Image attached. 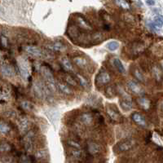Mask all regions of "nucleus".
Returning <instances> with one entry per match:
<instances>
[{
    "label": "nucleus",
    "instance_id": "nucleus-20",
    "mask_svg": "<svg viewBox=\"0 0 163 163\" xmlns=\"http://www.w3.org/2000/svg\"><path fill=\"white\" fill-rule=\"evenodd\" d=\"M19 69H20V73H21V77L24 79H26L29 76V70H28L27 67L25 66L24 63H21V64H19Z\"/></svg>",
    "mask_w": 163,
    "mask_h": 163
},
{
    "label": "nucleus",
    "instance_id": "nucleus-23",
    "mask_svg": "<svg viewBox=\"0 0 163 163\" xmlns=\"http://www.w3.org/2000/svg\"><path fill=\"white\" fill-rule=\"evenodd\" d=\"M12 149H13V147L8 143H6V142L0 143V153H7Z\"/></svg>",
    "mask_w": 163,
    "mask_h": 163
},
{
    "label": "nucleus",
    "instance_id": "nucleus-30",
    "mask_svg": "<svg viewBox=\"0 0 163 163\" xmlns=\"http://www.w3.org/2000/svg\"><path fill=\"white\" fill-rule=\"evenodd\" d=\"M67 145L69 146H70L72 148H75V149H80L81 145L77 141H74V140H68L67 141Z\"/></svg>",
    "mask_w": 163,
    "mask_h": 163
},
{
    "label": "nucleus",
    "instance_id": "nucleus-2",
    "mask_svg": "<svg viewBox=\"0 0 163 163\" xmlns=\"http://www.w3.org/2000/svg\"><path fill=\"white\" fill-rule=\"evenodd\" d=\"M136 145V140L134 139H127L123 141L118 143L116 148L118 152H126L132 148Z\"/></svg>",
    "mask_w": 163,
    "mask_h": 163
},
{
    "label": "nucleus",
    "instance_id": "nucleus-32",
    "mask_svg": "<svg viewBox=\"0 0 163 163\" xmlns=\"http://www.w3.org/2000/svg\"><path fill=\"white\" fill-rule=\"evenodd\" d=\"M0 46L3 47V48H7L8 46V40L6 37L4 36H1L0 37Z\"/></svg>",
    "mask_w": 163,
    "mask_h": 163
},
{
    "label": "nucleus",
    "instance_id": "nucleus-9",
    "mask_svg": "<svg viewBox=\"0 0 163 163\" xmlns=\"http://www.w3.org/2000/svg\"><path fill=\"white\" fill-rule=\"evenodd\" d=\"M86 148H87V152L91 155L97 154L100 151V146L98 144L95 143V142H90V143H88Z\"/></svg>",
    "mask_w": 163,
    "mask_h": 163
},
{
    "label": "nucleus",
    "instance_id": "nucleus-25",
    "mask_svg": "<svg viewBox=\"0 0 163 163\" xmlns=\"http://www.w3.org/2000/svg\"><path fill=\"white\" fill-rule=\"evenodd\" d=\"M77 77L81 86H83V87H88V86H89V83H88V81L86 79V77H83V75H81V74H77Z\"/></svg>",
    "mask_w": 163,
    "mask_h": 163
},
{
    "label": "nucleus",
    "instance_id": "nucleus-17",
    "mask_svg": "<svg viewBox=\"0 0 163 163\" xmlns=\"http://www.w3.org/2000/svg\"><path fill=\"white\" fill-rule=\"evenodd\" d=\"M120 105L125 111H129L133 108L132 102L131 100H121Z\"/></svg>",
    "mask_w": 163,
    "mask_h": 163
},
{
    "label": "nucleus",
    "instance_id": "nucleus-16",
    "mask_svg": "<svg viewBox=\"0 0 163 163\" xmlns=\"http://www.w3.org/2000/svg\"><path fill=\"white\" fill-rule=\"evenodd\" d=\"M77 21L79 26L83 28V29H84V30H90L92 29V27L91 26V25L88 23V21L83 18V16H77Z\"/></svg>",
    "mask_w": 163,
    "mask_h": 163
},
{
    "label": "nucleus",
    "instance_id": "nucleus-24",
    "mask_svg": "<svg viewBox=\"0 0 163 163\" xmlns=\"http://www.w3.org/2000/svg\"><path fill=\"white\" fill-rule=\"evenodd\" d=\"M106 47L111 52H114V51H116L119 47V43L116 42V41H111V42L107 43Z\"/></svg>",
    "mask_w": 163,
    "mask_h": 163
},
{
    "label": "nucleus",
    "instance_id": "nucleus-1",
    "mask_svg": "<svg viewBox=\"0 0 163 163\" xmlns=\"http://www.w3.org/2000/svg\"><path fill=\"white\" fill-rule=\"evenodd\" d=\"M41 73L43 74V77L46 79V86L51 91H55L56 90V83H55V78L53 76L52 69L48 66H43L41 68Z\"/></svg>",
    "mask_w": 163,
    "mask_h": 163
},
{
    "label": "nucleus",
    "instance_id": "nucleus-28",
    "mask_svg": "<svg viewBox=\"0 0 163 163\" xmlns=\"http://www.w3.org/2000/svg\"><path fill=\"white\" fill-rule=\"evenodd\" d=\"M65 81H66L67 84L71 85V86H77V83L75 81V79L72 76L69 75V74L65 75Z\"/></svg>",
    "mask_w": 163,
    "mask_h": 163
},
{
    "label": "nucleus",
    "instance_id": "nucleus-38",
    "mask_svg": "<svg viewBox=\"0 0 163 163\" xmlns=\"http://www.w3.org/2000/svg\"><path fill=\"white\" fill-rule=\"evenodd\" d=\"M146 3L148 4V6H153L155 5V1H153V0H148V1H146Z\"/></svg>",
    "mask_w": 163,
    "mask_h": 163
},
{
    "label": "nucleus",
    "instance_id": "nucleus-21",
    "mask_svg": "<svg viewBox=\"0 0 163 163\" xmlns=\"http://www.w3.org/2000/svg\"><path fill=\"white\" fill-rule=\"evenodd\" d=\"M10 126H8V124L5 122L4 121L0 119V133H3V134H7L10 132Z\"/></svg>",
    "mask_w": 163,
    "mask_h": 163
},
{
    "label": "nucleus",
    "instance_id": "nucleus-29",
    "mask_svg": "<svg viewBox=\"0 0 163 163\" xmlns=\"http://www.w3.org/2000/svg\"><path fill=\"white\" fill-rule=\"evenodd\" d=\"M133 73H134L135 77H136V78H137V79L139 81V82H142V83H143V82L145 81V77H144V75L142 74L141 72L139 70V69H135Z\"/></svg>",
    "mask_w": 163,
    "mask_h": 163
},
{
    "label": "nucleus",
    "instance_id": "nucleus-37",
    "mask_svg": "<svg viewBox=\"0 0 163 163\" xmlns=\"http://www.w3.org/2000/svg\"><path fill=\"white\" fill-rule=\"evenodd\" d=\"M106 93H107V95L108 93H110L109 96H113V95H114V90L112 89V86H108L107 90H106Z\"/></svg>",
    "mask_w": 163,
    "mask_h": 163
},
{
    "label": "nucleus",
    "instance_id": "nucleus-18",
    "mask_svg": "<svg viewBox=\"0 0 163 163\" xmlns=\"http://www.w3.org/2000/svg\"><path fill=\"white\" fill-rule=\"evenodd\" d=\"M21 107L24 110L26 111H32L34 109V104L29 100H24V101L21 102Z\"/></svg>",
    "mask_w": 163,
    "mask_h": 163
},
{
    "label": "nucleus",
    "instance_id": "nucleus-39",
    "mask_svg": "<svg viewBox=\"0 0 163 163\" xmlns=\"http://www.w3.org/2000/svg\"><path fill=\"white\" fill-rule=\"evenodd\" d=\"M110 29V27H108V25H105V30H108Z\"/></svg>",
    "mask_w": 163,
    "mask_h": 163
},
{
    "label": "nucleus",
    "instance_id": "nucleus-40",
    "mask_svg": "<svg viewBox=\"0 0 163 163\" xmlns=\"http://www.w3.org/2000/svg\"><path fill=\"white\" fill-rule=\"evenodd\" d=\"M69 163H77V162H69Z\"/></svg>",
    "mask_w": 163,
    "mask_h": 163
},
{
    "label": "nucleus",
    "instance_id": "nucleus-5",
    "mask_svg": "<svg viewBox=\"0 0 163 163\" xmlns=\"http://www.w3.org/2000/svg\"><path fill=\"white\" fill-rule=\"evenodd\" d=\"M25 51L29 55H32L34 57H42L43 56V51L38 47L34 46H28L25 47Z\"/></svg>",
    "mask_w": 163,
    "mask_h": 163
},
{
    "label": "nucleus",
    "instance_id": "nucleus-3",
    "mask_svg": "<svg viewBox=\"0 0 163 163\" xmlns=\"http://www.w3.org/2000/svg\"><path fill=\"white\" fill-rule=\"evenodd\" d=\"M111 77L109 74L106 70H101L99 72V74L95 78V83L99 85H105L110 82Z\"/></svg>",
    "mask_w": 163,
    "mask_h": 163
},
{
    "label": "nucleus",
    "instance_id": "nucleus-26",
    "mask_svg": "<svg viewBox=\"0 0 163 163\" xmlns=\"http://www.w3.org/2000/svg\"><path fill=\"white\" fill-rule=\"evenodd\" d=\"M20 162L21 163H34V157L29 155H22L20 158Z\"/></svg>",
    "mask_w": 163,
    "mask_h": 163
},
{
    "label": "nucleus",
    "instance_id": "nucleus-19",
    "mask_svg": "<svg viewBox=\"0 0 163 163\" xmlns=\"http://www.w3.org/2000/svg\"><path fill=\"white\" fill-rule=\"evenodd\" d=\"M74 62L77 66H79L81 68H84L87 65V60L86 59L83 58V57H79V56L74 58Z\"/></svg>",
    "mask_w": 163,
    "mask_h": 163
},
{
    "label": "nucleus",
    "instance_id": "nucleus-6",
    "mask_svg": "<svg viewBox=\"0 0 163 163\" xmlns=\"http://www.w3.org/2000/svg\"><path fill=\"white\" fill-rule=\"evenodd\" d=\"M131 119H132L136 124H138L139 126H144V127H146L147 126V122H146V120L144 117V116L140 114L139 113H133L132 115H131Z\"/></svg>",
    "mask_w": 163,
    "mask_h": 163
},
{
    "label": "nucleus",
    "instance_id": "nucleus-10",
    "mask_svg": "<svg viewBox=\"0 0 163 163\" xmlns=\"http://www.w3.org/2000/svg\"><path fill=\"white\" fill-rule=\"evenodd\" d=\"M80 121L85 125H91L93 122L92 114L90 113H84L80 116Z\"/></svg>",
    "mask_w": 163,
    "mask_h": 163
},
{
    "label": "nucleus",
    "instance_id": "nucleus-7",
    "mask_svg": "<svg viewBox=\"0 0 163 163\" xmlns=\"http://www.w3.org/2000/svg\"><path fill=\"white\" fill-rule=\"evenodd\" d=\"M127 85H128V87H129V89L132 91L134 94H136V95H143L144 94V90L142 88L141 86H139V84L136 83V82H134V81H130L127 83Z\"/></svg>",
    "mask_w": 163,
    "mask_h": 163
},
{
    "label": "nucleus",
    "instance_id": "nucleus-35",
    "mask_svg": "<svg viewBox=\"0 0 163 163\" xmlns=\"http://www.w3.org/2000/svg\"><path fill=\"white\" fill-rule=\"evenodd\" d=\"M71 153L73 155V157H74L75 158H80L82 157V152L79 149H75V150H73L71 152Z\"/></svg>",
    "mask_w": 163,
    "mask_h": 163
},
{
    "label": "nucleus",
    "instance_id": "nucleus-4",
    "mask_svg": "<svg viewBox=\"0 0 163 163\" xmlns=\"http://www.w3.org/2000/svg\"><path fill=\"white\" fill-rule=\"evenodd\" d=\"M33 137H34V134L32 131H30L26 134L25 138L23 139L24 147L25 150L28 152H31L33 150Z\"/></svg>",
    "mask_w": 163,
    "mask_h": 163
},
{
    "label": "nucleus",
    "instance_id": "nucleus-36",
    "mask_svg": "<svg viewBox=\"0 0 163 163\" xmlns=\"http://www.w3.org/2000/svg\"><path fill=\"white\" fill-rule=\"evenodd\" d=\"M148 26L149 27V29H150L151 30H153V31H158V28L156 26V25H154L153 24V21H149L148 23Z\"/></svg>",
    "mask_w": 163,
    "mask_h": 163
},
{
    "label": "nucleus",
    "instance_id": "nucleus-34",
    "mask_svg": "<svg viewBox=\"0 0 163 163\" xmlns=\"http://www.w3.org/2000/svg\"><path fill=\"white\" fill-rule=\"evenodd\" d=\"M102 38H103V35L100 32H97V33L92 34V36H91V39L93 41H96V42L101 41Z\"/></svg>",
    "mask_w": 163,
    "mask_h": 163
},
{
    "label": "nucleus",
    "instance_id": "nucleus-14",
    "mask_svg": "<svg viewBox=\"0 0 163 163\" xmlns=\"http://www.w3.org/2000/svg\"><path fill=\"white\" fill-rule=\"evenodd\" d=\"M113 65H114V67L117 69V70L121 73V74H125L126 69L123 66L122 63L118 58H114L113 59Z\"/></svg>",
    "mask_w": 163,
    "mask_h": 163
},
{
    "label": "nucleus",
    "instance_id": "nucleus-27",
    "mask_svg": "<svg viewBox=\"0 0 163 163\" xmlns=\"http://www.w3.org/2000/svg\"><path fill=\"white\" fill-rule=\"evenodd\" d=\"M19 126H20V130H21V131H25L28 128V121L25 118L22 117L21 119H20V122H19Z\"/></svg>",
    "mask_w": 163,
    "mask_h": 163
},
{
    "label": "nucleus",
    "instance_id": "nucleus-8",
    "mask_svg": "<svg viewBox=\"0 0 163 163\" xmlns=\"http://www.w3.org/2000/svg\"><path fill=\"white\" fill-rule=\"evenodd\" d=\"M107 114L109 116L111 119L114 122H120L122 119V117L120 115V114L117 113V111L114 110V109H113L110 107L107 108Z\"/></svg>",
    "mask_w": 163,
    "mask_h": 163
},
{
    "label": "nucleus",
    "instance_id": "nucleus-11",
    "mask_svg": "<svg viewBox=\"0 0 163 163\" xmlns=\"http://www.w3.org/2000/svg\"><path fill=\"white\" fill-rule=\"evenodd\" d=\"M56 89L60 90L62 93L64 94H66V95H70L73 93V91L70 89V87L66 85L65 83H56Z\"/></svg>",
    "mask_w": 163,
    "mask_h": 163
},
{
    "label": "nucleus",
    "instance_id": "nucleus-15",
    "mask_svg": "<svg viewBox=\"0 0 163 163\" xmlns=\"http://www.w3.org/2000/svg\"><path fill=\"white\" fill-rule=\"evenodd\" d=\"M60 64L64 69L66 71H74V67L71 61L68 58H62L60 60Z\"/></svg>",
    "mask_w": 163,
    "mask_h": 163
},
{
    "label": "nucleus",
    "instance_id": "nucleus-33",
    "mask_svg": "<svg viewBox=\"0 0 163 163\" xmlns=\"http://www.w3.org/2000/svg\"><path fill=\"white\" fill-rule=\"evenodd\" d=\"M116 3L124 9H130V4L126 1H116Z\"/></svg>",
    "mask_w": 163,
    "mask_h": 163
},
{
    "label": "nucleus",
    "instance_id": "nucleus-31",
    "mask_svg": "<svg viewBox=\"0 0 163 163\" xmlns=\"http://www.w3.org/2000/svg\"><path fill=\"white\" fill-rule=\"evenodd\" d=\"M153 22L154 25H156L158 29H162V16L156 17Z\"/></svg>",
    "mask_w": 163,
    "mask_h": 163
},
{
    "label": "nucleus",
    "instance_id": "nucleus-13",
    "mask_svg": "<svg viewBox=\"0 0 163 163\" xmlns=\"http://www.w3.org/2000/svg\"><path fill=\"white\" fill-rule=\"evenodd\" d=\"M137 103L141 106L142 108L145 109V110H148L150 108L151 102L149 100L145 97H140V98L137 99Z\"/></svg>",
    "mask_w": 163,
    "mask_h": 163
},
{
    "label": "nucleus",
    "instance_id": "nucleus-12",
    "mask_svg": "<svg viewBox=\"0 0 163 163\" xmlns=\"http://www.w3.org/2000/svg\"><path fill=\"white\" fill-rule=\"evenodd\" d=\"M48 48H50L52 51H54V52H64L66 50V46L62 43L55 42V43H52V45H49Z\"/></svg>",
    "mask_w": 163,
    "mask_h": 163
},
{
    "label": "nucleus",
    "instance_id": "nucleus-22",
    "mask_svg": "<svg viewBox=\"0 0 163 163\" xmlns=\"http://www.w3.org/2000/svg\"><path fill=\"white\" fill-rule=\"evenodd\" d=\"M2 72L5 76H7V77H11L14 75V70L10 65H3L2 67Z\"/></svg>",
    "mask_w": 163,
    "mask_h": 163
}]
</instances>
